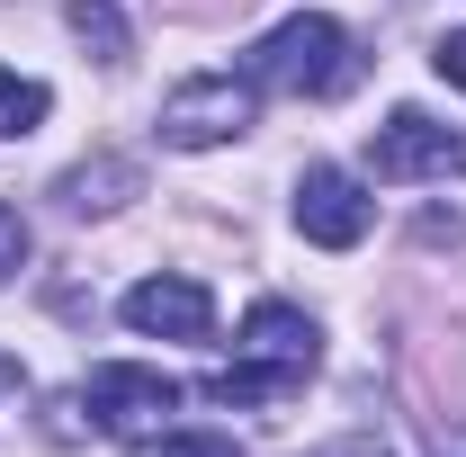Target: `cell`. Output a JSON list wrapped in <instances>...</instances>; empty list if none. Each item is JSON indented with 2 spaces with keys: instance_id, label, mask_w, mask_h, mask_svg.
Masks as SVG:
<instances>
[{
  "instance_id": "1",
  "label": "cell",
  "mask_w": 466,
  "mask_h": 457,
  "mask_svg": "<svg viewBox=\"0 0 466 457\" xmlns=\"http://www.w3.org/2000/svg\"><path fill=\"white\" fill-rule=\"evenodd\" d=\"M251 90H288V99H332L350 81V36L341 18H323V9H296V18H279L260 46H251Z\"/></svg>"
},
{
  "instance_id": "2",
  "label": "cell",
  "mask_w": 466,
  "mask_h": 457,
  "mask_svg": "<svg viewBox=\"0 0 466 457\" xmlns=\"http://www.w3.org/2000/svg\"><path fill=\"white\" fill-rule=\"evenodd\" d=\"M251 117H260L251 72H198V81H179L171 99H162V135H171L179 153H216V144H242L251 135Z\"/></svg>"
},
{
  "instance_id": "3",
  "label": "cell",
  "mask_w": 466,
  "mask_h": 457,
  "mask_svg": "<svg viewBox=\"0 0 466 457\" xmlns=\"http://www.w3.org/2000/svg\"><path fill=\"white\" fill-rule=\"evenodd\" d=\"M90 412L108 440H162V421L179 412V386L162 368H135V359H108L90 368Z\"/></svg>"
},
{
  "instance_id": "4",
  "label": "cell",
  "mask_w": 466,
  "mask_h": 457,
  "mask_svg": "<svg viewBox=\"0 0 466 457\" xmlns=\"http://www.w3.org/2000/svg\"><path fill=\"white\" fill-rule=\"evenodd\" d=\"M368 171L377 179H449V171H466V135H449L421 108H395L377 126V144H368Z\"/></svg>"
},
{
  "instance_id": "5",
  "label": "cell",
  "mask_w": 466,
  "mask_h": 457,
  "mask_svg": "<svg viewBox=\"0 0 466 457\" xmlns=\"http://www.w3.org/2000/svg\"><path fill=\"white\" fill-rule=\"evenodd\" d=\"M368 225H377V198H368L350 171L314 162V171L296 179V233H305V242H323V251H350V242H368Z\"/></svg>"
},
{
  "instance_id": "6",
  "label": "cell",
  "mask_w": 466,
  "mask_h": 457,
  "mask_svg": "<svg viewBox=\"0 0 466 457\" xmlns=\"http://www.w3.org/2000/svg\"><path fill=\"white\" fill-rule=\"evenodd\" d=\"M126 323L153 332V341H207L216 296H207V279H144V287H126Z\"/></svg>"
},
{
  "instance_id": "7",
  "label": "cell",
  "mask_w": 466,
  "mask_h": 457,
  "mask_svg": "<svg viewBox=\"0 0 466 457\" xmlns=\"http://www.w3.org/2000/svg\"><path fill=\"white\" fill-rule=\"evenodd\" d=\"M242 359H260V368H288V377H314V359H323V332H314V314H296V305H251L242 314Z\"/></svg>"
},
{
  "instance_id": "8",
  "label": "cell",
  "mask_w": 466,
  "mask_h": 457,
  "mask_svg": "<svg viewBox=\"0 0 466 457\" xmlns=\"http://www.w3.org/2000/svg\"><path fill=\"white\" fill-rule=\"evenodd\" d=\"M305 377H288V368H260V359H233V368H216L207 377V395L216 403H279V395H296Z\"/></svg>"
},
{
  "instance_id": "9",
  "label": "cell",
  "mask_w": 466,
  "mask_h": 457,
  "mask_svg": "<svg viewBox=\"0 0 466 457\" xmlns=\"http://www.w3.org/2000/svg\"><path fill=\"white\" fill-rule=\"evenodd\" d=\"M116 198H135V162H81V171H63V207L72 216L116 207Z\"/></svg>"
},
{
  "instance_id": "10",
  "label": "cell",
  "mask_w": 466,
  "mask_h": 457,
  "mask_svg": "<svg viewBox=\"0 0 466 457\" xmlns=\"http://www.w3.org/2000/svg\"><path fill=\"white\" fill-rule=\"evenodd\" d=\"M46 108H55V90L0 63V135H36V126H46Z\"/></svg>"
},
{
  "instance_id": "11",
  "label": "cell",
  "mask_w": 466,
  "mask_h": 457,
  "mask_svg": "<svg viewBox=\"0 0 466 457\" xmlns=\"http://www.w3.org/2000/svg\"><path fill=\"white\" fill-rule=\"evenodd\" d=\"M63 18H72V36H81L99 63H126V18H116V0H72Z\"/></svg>"
},
{
  "instance_id": "12",
  "label": "cell",
  "mask_w": 466,
  "mask_h": 457,
  "mask_svg": "<svg viewBox=\"0 0 466 457\" xmlns=\"http://www.w3.org/2000/svg\"><path fill=\"white\" fill-rule=\"evenodd\" d=\"M27 242H36V233H27V216L0 198V279H18V269H27Z\"/></svg>"
},
{
  "instance_id": "13",
  "label": "cell",
  "mask_w": 466,
  "mask_h": 457,
  "mask_svg": "<svg viewBox=\"0 0 466 457\" xmlns=\"http://www.w3.org/2000/svg\"><path fill=\"white\" fill-rule=\"evenodd\" d=\"M431 72H440L449 90H466V27H449V36L431 46Z\"/></svg>"
},
{
  "instance_id": "14",
  "label": "cell",
  "mask_w": 466,
  "mask_h": 457,
  "mask_svg": "<svg viewBox=\"0 0 466 457\" xmlns=\"http://www.w3.org/2000/svg\"><path fill=\"white\" fill-rule=\"evenodd\" d=\"M162 457H242V449L225 431H179V440H162Z\"/></svg>"
},
{
  "instance_id": "15",
  "label": "cell",
  "mask_w": 466,
  "mask_h": 457,
  "mask_svg": "<svg viewBox=\"0 0 466 457\" xmlns=\"http://www.w3.org/2000/svg\"><path fill=\"white\" fill-rule=\"evenodd\" d=\"M9 377H18V368H9V359H0V386H9Z\"/></svg>"
},
{
  "instance_id": "16",
  "label": "cell",
  "mask_w": 466,
  "mask_h": 457,
  "mask_svg": "<svg viewBox=\"0 0 466 457\" xmlns=\"http://www.w3.org/2000/svg\"><path fill=\"white\" fill-rule=\"evenodd\" d=\"M440 457H466V449H440Z\"/></svg>"
}]
</instances>
